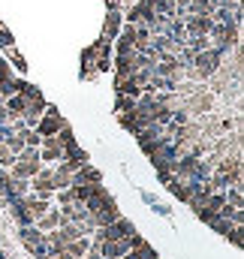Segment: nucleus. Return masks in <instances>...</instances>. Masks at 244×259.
Returning a JSON list of instances; mask_svg holds the SVG:
<instances>
[{"mask_svg": "<svg viewBox=\"0 0 244 259\" xmlns=\"http://www.w3.org/2000/svg\"><path fill=\"white\" fill-rule=\"evenodd\" d=\"M136 232V226H133V220L130 217H118V220H112V223H106V226H100V229H94V241H115V238H127V235H133Z\"/></svg>", "mask_w": 244, "mask_h": 259, "instance_id": "f257e3e1", "label": "nucleus"}, {"mask_svg": "<svg viewBox=\"0 0 244 259\" xmlns=\"http://www.w3.org/2000/svg\"><path fill=\"white\" fill-rule=\"evenodd\" d=\"M190 66L199 72V78H202V81H208V78H211V75H214V72L223 66V55H220L217 49L196 52V55H193V64H190Z\"/></svg>", "mask_w": 244, "mask_h": 259, "instance_id": "f03ea898", "label": "nucleus"}, {"mask_svg": "<svg viewBox=\"0 0 244 259\" xmlns=\"http://www.w3.org/2000/svg\"><path fill=\"white\" fill-rule=\"evenodd\" d=\"M63 127H69L66 121L61 118V112H58V106H52V103H46V112L39 115V121H36V133L39 136H58Z\"/></svg>", "mask_w": 244, "mask_h": 259, "instance_id": "7ed1b4c3", "label": "nucleus"}, {"mask_svg": "<svg viewBox=\"0 0 244 259\" xmlns=\"http://www.w3.org/2000/svg\"><path fill=\"white\" fill-rule=\"evenodd\" d=\"M181 21H184V33H187V36H208L211 27H214L211 15H193V12H184Z\"/></svg>", "mask_w": 244, "mask_h": 259, "instance_id": "20e7f679", "label": "nucleus"}, {"mask_svg": "<svg viewBox=\"0 0 244 259\" xmlns=\"http://www.w3.org/2000/svg\"><path fill=\"white\" fill-rule=\"evenodd\" d=\"M43 169V160H24V157H15V163L9 166V175H15V178H33L36 172Z\"/></svg>", "mask_w": 244, "mask_h": 259, "instance_id": "39448f33", "label": "nucleus"}, {"mask_svg": "<svg viewBox=\"0 0 244 259\" xmlns=\"http://www.w3.org/2000/svg\"><path fill=\"white\" fill-rule=\"evenodd\" d=\"M130 247H133V235H127V238H115V241H103V244H100L103 259H121Z\"/></svg>", "mask_w": 244, "mask_h": 259, "instance_id": "423d86ee", "label": "nucleus"}, {"mask_svg": "<svg viewBox=\"0 0 244 259\" xmlns=\"http://www.w3.org/2000/svg\"><path fill=\"white\" fill-rule=\"evenodd\" d=\"M94 181H103V172L94 169L91 163H82V166L69 175V187H72V184H94Z\"/></svg>", "mask_w": 244, "mask_h": 259, "instance_id": "0eeeda50", "label": "nucleus"}, {"mask_svg": "<svg viewBox=\"0 0 244 259\" xmlns=\"http://www.w3.org/2000/svg\"><path fill=\"white\" fill-rule=\"evenodd\" d=\"M63 223H66V220L61 217L58 205H52V208H49V211H46V214H43V217L33 223V226H36L39 232H52V229H58V226H63Z\"/></svg>", "mask_w": 244, "mask_h": 259, "instance_id": "6e6552de", "label": "nucleus"}, {"mask_svg": "<svg viewBox=\"0 0 244 259\" xmlns=\"http://www.w3.org/2000/svg\"><path fill=\"white\" fill-rule=\"evenodd\" d=\"M3 106H6V112H9V121H15V118H21V112L27 109V100H24L21 94H12V97L3 100Z\"/></svg>", "mask_w": 244, "mask_h": 259, "instance_id": "1a4fd4ad", "label": "nucleus"}, {"mask_svg": "<svg viewBox=\"0 0 244 259\" xmlns=\"http://www.w3.org/2000/svg\"><path fill=\"white\" fill-rule=\"evenodd\" d=\"M121 217V211H118V202L115 205H109V208H103V211H97V214H91V220H94V226L100 229V226H106V223H112V220H118Z\"/></svg>", "mask_w": 244, "mask_h": 259, "instance_id": "9d476101", "label": "nucleus"}, {"mask_svg": "<svg viewBox=\"0 0 244 259\" xmlns=\"http://www.w3.org/2000/svg\"><path fill=\"white\" fill-rule=\"evenodd\" d=\"M118 30H121V9H112V12H109V18H106L103 36H106V39H115V36H118Z\"/></svg>", "mask_w": 244, "mask_h": 259, "instance_id": "9b49d317", "label": "nucleus"}, {"mask_svg": "<svg viewBox=\"0 0 244 259\" xmlns=\"http://www.w3.org/2000/svg\"><path fill=\"white\" fill-rule=\"evenodd\" d=\"M3 145H6L12 154H18V151L24 148V133H9V136H3Z\"/></svg>", "mask_w": 244, "mask_h": 259, "instance_id": "f8f14e48", "label": "nucleus"}, {"mask_svg": "<svg viewBox=\"0 0 244 259\" xmlns=\"http://www.w3.org/2000/svg\"><path fill=\"white\" fill-rule=\"evenodd\" d=\"M154 12H160V15H175V3L172 0H145Z\"/></svg>", "mask_w": 244, "mask_h": 259, "instance_id": "ddd939ff", "label": "nucleus"}, {"mask_svg": "<svg viewBox=\"0 0 244 259\" xmlns=\"http://www.w3.org/2000/svg\"><path fill=\"white\" fill-rule=\"evenodd\" d=\"M226 205H232V208H244L241 187H226Z\"/></svg>", "mask_w": 244, "mask_h": 259, "instance_id": "4468645a", "label": "nucleus"}, {"mask_svg": "<svg viewBox=\"0 0 244 259\" xmlns=\"http://www.w3.org/2000/svg\"><path fill=\"white\" fill-rule=\"evenodd\" d=\"M133 109H136V100H133V97H121V94H118V103H115V112H118V115H130Z\"/></svg>", "mask_w": 244, "mask_h": 259, "instance_id": "2eb2a0df", "label": "nucleus"}, {"mask_svg": "<svg viewBox=\"0 0 244 259\" xmlns=\"http://www.w3.org/2000/svg\"><path fill=\"white\" fill-rule=\"evenodd\" d=\"M15 46V39H12V33L6 30V24L0 27V49H12Z\"/></svg>", "mask_w": 244, "mask_h": 259, "instance_id": "dca6fc26", "label": "nucleus"}, {"mask_svg": "<svg viewBox=\"0 0 244 259\" xmlns=\"http://www.w3.org/2000/svg\"><path fill=\"white\" fill-rule=\"evenodd\" d=\"M6 52H9V58H12V61H15V66H18V69H21V72H27V64H24V58H21V55H18V52H15V46H12V49H6Z\"/></svg>", "mask_w": 244, "mask_h": 259, "instance_id": "f3484780", "label": "nucleus"}, {"mask_svg": "<svg viewBox=\"0 0 244 259\" xmlns=\"http://www.w3.org/2000/svg\"><path fill=\"white\" fill-rule=\"evenodd\" d=\"M0 124H9V112H6V106L0 103Z\"/></svg>", "mask_w": 244, "mask_h": 259, "instance_id": "a211bd4d", "label": "nucleus"}, {"mask_svg": "<svg viewBox=\"0 0 244 259\" xmlns=\"http://www.w3.org/2000/svg\"><path fill=\"white\" fill-rule=\"evenodd\" d=\"M106 3H109V6H112V9H118V0H106Z\"/></svg>", "mask_w": 244, "mask_h": 259, "instance_id": "6ab92c4d", "label": "nucleus"}, {"mask_svg": "<svg viewBox=\"0 0 244 259\" xmlns=\"http://www.w3.org/2000/svg\"><path fill=\"white\" fill-rule=\"evenodd\" d=\"M0 27H3V21H0Z\"/></svg>", "mask_w": 244, "mask_h": 259, "instance_id": "aec40b11", "label": "nucleus"}]
</instances>
